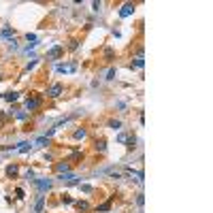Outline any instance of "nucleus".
Here are the masks:
<instances>
[{
	"label": "nucleus",
	"mask_w": 213,
	"mask_h": 213,
	"mask_svg": "<svg viewBox=\"0 0 213 213\" xmlns=\"http://www.w3.org/2000/svg\"><path fill=\"white\" fill-rule=\"evenodd\" d=\"M32 183L41 190V194H43V192H47V190L51 188V179H32Z\"/></svg>",
	"instance_id": "obj_1"
},
{
	"label": "nucleus",
	"mask_w": 213,
	"mask_h": 213,
	"mask_svg": "<svg viewBox=\"0 0 213 213\" xmlns=\"http://www.w3.org/2000/svg\"><path fill=\"white\" fill-rule=\"evenodd\" d=\"M55 70H58V73H75V70H77V64H75V62H73V64H58Z\"/></svg>",
	"instance_id": "obj_2"
},
{
	"label": "nucleus",
	"mask_w": 213,
	"mask_h": 213,
	"mask_svg": "<svg viewBox=\"0 0 213 213\" xmlns=\"http://www.w3.org/2000/svg\"><path fill=\"white\" fill-rule=\"evenodd\" d=\"M60 53H62V47H60V45H55V47H51V49L47 51V60H55Z\"/></svg>",
	"instance_id": "obj_3"
},
{
	"label": "nucleus",
	"mask_w": 213,
	"mask_h": 213,
	"mask_svg": "<svg viewBox=\"0 0 213 213\" xmlns=\"http://www.w3.org/2000/svg\"><path fill=\"white\" fill-rule=\"evenodd\" d=\"M132 13H134V4L126 2V4L122 6V11H120V17H128V15H132Z\"/></svg>",
	"instance_id": "obj_4"
},
{
	"label": "nucleus",
	"mask_w": 213,
	"mask_h": 213,
	"mask_svg": "<svg viewBox=\"0 0 213 213\" xmlns=\"http://www.w3.org/2000/svg\"><path fill=\"white\" fill-rule=\"evenodd\" d=\"M39 105H41V100H39V98H28V100H26V109H28V111L39 109Z\"/></svg>",
	"instance_id": "obj_5"
},
{
	"label": "nucleus",
	"mask_w": 213,
	"mask_h": 213,
	"mask_svg": "<svg viewBox=\"0 0 213 213\" xmlns=\"http://www.w3.org/2000/svg\"><path fill=\"white\" fill-rule=\"evenodd\" d=\"M47 94H49V96H51V98H58V96H60V94H62V85H60V83L51 85V87H49V92H47Z\"/></svg>",
	"instance_id": "obj_6"
},
{
	"label": "nucleus",
	"mask_w": 213,
	"mask_h": 213,
	"mask_svg": "<svg viewBox=\"0 0 213 213\" xmlns=\"http://www.w3.org/2000/svg\"><path fill=\"white\" fill-rule=\"evenodd\" d=\"M55 170H58L60 175H64V173L70 170V164H68V162H60V164H55Z\"/></svg>",
	"instance_id": "obj_7"
},
{
	"label": "nucleus",
	"mask_w": 213,
	"mask_h": 213,
	"mask_svg": "<svg viewBox=\"0 0 213 213\" xmlns=\"http://www.w3.org/2000/svg\"><path fill=\"white\" fill-rule=\"evenodd\" d=\"M132 66H134V68H143V66H145V60H143V53H139V55L134 58V62H132Z\"/></svg>",
	"instance_id": "obj_8"
},
{
	"label": "nucleus",
	"mask_w": 213,
	"mask_h": 213,
	"mask_svg": "<svg viewBox=\"0 0 213 213\" xmlns=\"http://www.w3.org/2000/svg\"><path fill=\"white\" fill-rule=\"evenodd\" d=\"M0 36H2V39H9V41H13V30H11V28H2Z\"/></svg>",
	"instance_id": "obj_9"
},
{
	"label": "nucleus",
	"mask_w": 213,
	"mask_h": 213,
	"mask_svg": "<svg viewBox=\"0 0 213 213\" xmlns=\"http://www.w3.org/2000/svg\"><path fill=\"white\" fill-rule=\"evenodd\" d=\"M43 205H45V196L41 194V196H39V200H36V205H34V211L41 213V211H43Z\"/></svg>",
	"instance_id": "obj_10"
},
{
	"label": "nucleus",
	"mask_w": 213,
	"mask_h": 213,
	"mask_svg": "<svg viewBox=\"0 0 213 213\" xmlns=\"http://www.w3.org/2000/svg\"><path fill=\"white\" fill-rule=\"evenodd\" d=\"M47 143H49V139H47V136H45V134H43V136H39V139H36V141H34V145H36V147H45V145H47Z\"/></svg>",
	"instance_id": "obj_11"
},
{
	"label": "nucleus",
	"mask_w": 213,
	"mask_h": 213,
	"mask_svg": "<svg viewBox=\"0 0 213 213\" xmlns=\"http://www.w3.org/2000/svg\"><path fill=\"white\" fill-rule=\"evenodd\" d=\"M4 98H6L9 102H15V100L19 98V94H17V92H6V94H4Z\"/></svg>",
	"instance_id": "obj_12"
},
{
	"label": "nucleus",
	"mask_w": 213,
	"mask_h": 213,
	"mask_svg": "<svg viewBox=\"0 0 213 213\" xmlns=\"http://www.w3.org/2000/svg\"><path fill=\"white\" fill-rule=\"evenodd\" d=\"M6 175H9V177H15V175H17V166H15V164H9V166H6Z\"/></svg>",
	"instance_id": "obj_13"
},
{
	"label": "nucleus",
	"mask_w": 213,
	"mask_h": 213,
	"mask_svg": "<svg viewBox=\"0 0 213 213\" xmlns=\"http://www.w3.org/2000/svg\"><path fill=\"white\" fill-rule=\"evenodd\" d=\"M30 143H19V147H17V151H21V154H26V151H30Z\"/></svg>",
	"instance_id": "obj_14"
},
{
	"label": "nucleus",
	"mask_w": 213,
	"mask_h": 213,
	"mask_svg": "<svg viewBox=\"0 0 213 213\" xmlns=\"http://www.w3.org/2000/svg\"><path fill=\"white\" fill-rule=\"evenodd\" d=\"M96 149H98V151H105V149H107V143H105V141H96Z\"/></svg>",
	"instance_id": "obj_15"
},
{
	"label": "nucleus",
	"mask_w": 213,
	"mask_h": 213,
	"mask_svg": "<svg viewBox=\"0 0 213 213\" xmlns=\"http://www.w3.org/2000/svg\"><path fill=\"white\" fill-rule=\"evenodd\" d=\"M109 209H111V203L107 200V203H102V205H100V207H98L96 211H109Z\"/></svg>",
	"instance_id": "obj_16"
},
{
	"label": "nucleus",
	"mask_w": 213,
	"mask_h": 213,
	"mask_svg": "<svg viewBox=\"0 0 213 213\" xmlns=\"http://www.w3.org/2000/svg\"><path fill=\"white\" fill-rule=\"evenodd\" d=\"M126 143H128V147H130V149H134V147H136V145H134V143H136V139H134V136H128Z\"/></svg>",
	"instance_id": "obj_17"
},
{
	"label": "nucleus",
	"mask_w": 213,
	"mask_h": 213,
	"mask_svg": "<svg viewBox=\"0 0 213 213\" xmlns=\"http://www.w3.org/2000/svg\"><path fill=\"white\" fill-rule=\"evenodd\" d=\"M85 134H87V132L81 128V130H77V132H75V139H85Z\"/></svg>",
	"instance_id": "obj_18"
},
{
	"label": "nucleus",
	"mask_w": 213,
	"mask_h": 213,
	"mask_svg": "<svg viewBox=\"0 0 213 213\" xmlns=\"http://www.w3.org/2000/svg\"><path fill=\"white\" fill-rule=\"evenodd\" d=\"M77 207H79V211H87V209H89V205H87V203H81V200L77 203Z\"/></svg>",
	"instance_id": "obj_19"
},
{
	"label": "nucleus",
	"mask_w": 213,
	"mask_h": 213,
	"mask_svg": "<svg viewBox=\"0 0 213 213\" xmlns=\"http://www.w3.org/2000/svg\"><path fill=\"white\" fill-rule=\"evenodd\" d=\"M143 203H145V196H143V194H139V196H136V205H139V207H143Z\"/></svg>",
	"instance_id": "obj_20"
},
{
	"label": "nucleus",
	"mask_w": 213,
	"mask_h": 213,
	"mask_svg": "<svg viewBox=\"0 0 213 213\" xmlns=\"http://www.w3.org/2000/svg\"><path fill=\"white\" fill-rule=\"evenodd\" d=\"M109 126L113 128V130H120V126H122V122H117V120H115V122H111Z\"/></svg>",
	"instance_id": "obj_21"
},
{
	"label": "nucleus",
	"mask_w": 213,
	"mask_h": 213,
	"mask_svg": "<svg viewBox=\"0 0 213 213\" xmlns=\"http://www.w3.org/2000/svg\"><path fill=\"white\" fill-rule=\"evenodd\" d=\"M107 79H115V68H111V70L107 73Z\"/></svg>",
	"instance_id": "obj_22"
},
{
	"label": "nucleus",
	"mask_w": 213,
	"mask_h": 213,
	"mask_svg": "<svg viewBox=\"0 0 213 213\" xmlns=\"http://www.w3.org/2000/svg\"><path fill=\"white\" fill-rule=\"evenodd\" d=\"M15 194H17V198H24V190H21V188H17Z\"/></svg>",
	"instance_id": "obj_23"
},
{
	"label": "nucleus",
	"mask_w": 213,
	"mask_h": 213,
	"mask_svg": "<svg viewBox=\"0 0 213 213\" xmlns=\"http://www.w3.org/2000/svg\"><path fill=\"white\" fill-rule=\"evenodd\" d=\"M100 6H102V4H100V2H92V9H94V11H98V9H100Z\"/></svg>",
	"instance_id": "obj_24"
},
{
	"label": "nucleus",
	"mask_w": 213,
	"mask_h": 213,
	"mask_svg": "<svg viewBox=\"0 0 213 213\" xmlns=\"http://www.w3.org/2000/svg\"><path fill=\"white\" fill-rule=\"evenodd\" d=\"M26 117H28V113H24V111H21V113H17V120H26Z\"/></svg>",
	"instance_id": "obj_25"
},
{
	"label": "nucleus",
	"mask_w": 213,
	"mask_h": 213,
	"mask_svg": "<svg viewBox=\"0 0 213 213\" xmlns=\"http://www.w3.org/2000/svg\"><path fill=\"white\" fill-rule=\"evenodd\" d=\"M126 139H128L126 134H120V136H117V141H120V143H126Z\"/></svg>",
	"instance_id": "obj_26"
},
{
	"label": "nucleus",
	"mask_w": 213,
	"mask_h": 213,
	"mask_svg": "<svg viewBox=\"0 0 213 213\" xmlns=\"http://www.w3.org/2000/svg\"><path fill=\"white\" fill-rule=\"evenodd\" d=\"M81 190H83V192H87V194H89V192H92V185H81Z\"/></svg>",
	"instance_id": "obj_27"
}]
</instances>
